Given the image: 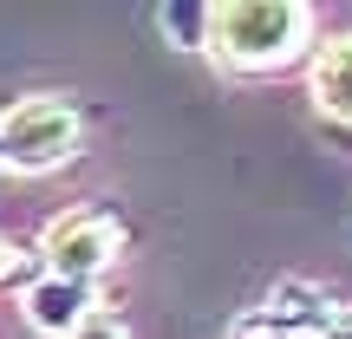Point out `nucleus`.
<instances>
[{
  "label": "nucleus",
  "instance_id": "nucleus-8",
  "mask_svg": "<svg viewBox=\"0 0 352 339\" xmlns=\"http://www.w3.org/2000/svg\"><path fill=\"white\" fill-rule=\"evenodd\" d=\"M39 274H46L39 248H26V241H13L7 228H0V294H26Z\"/></svg>",
  "mask_w": 352,
  "mask_h": 339
},
{
  "label": "nucleus",
  "instance_id": "nucleus-3",
  "mask_svg": "<svg viewBox=\"0 0 352 339\" xmlns=\"http://www.w3.org/2000/svg\"><path fill=\"white\" fill-rule=\"evenodd\" d=\"M340 314H346L340 294H327L307 274H280L248 314H235L228 339H327L340 327Z\"/></svg>",
  "mask_w": 352,
  "mask_h": 339
},
{
  "label": "nucleus",
  "instance_id": "nucleus-9",
  "mask_svg": "<svg viewBox=\"0 0 352 339\" xmlns=\"http://www.w3.org/2000/svg\"><path fill=\"white\" fill-rule=\"evenodd\" d=\"M72 339H131V327L111 314V307H98V314H91V320H85V327H78Z\"/></svg>",
  "mask_w": 352,
  "mask_h": 339
},
{
  "label": "nucleus",
  "instance_id": "nucleus-2",
  "mask_svg": "<svg viewBox=\"0 0 352 339\" xmlns=\"http://www.w3.org/2000/svg\"><path fill=\"white\" fill-rule=\"evenodd\" d=\"M0 144H7V176H52L78 157L85 118L65 91H26L0 111Z\"/></svg>",
  "mask_w": 352,
  "mask_h": 339
},
{
  "label": "nucleus",
  "instance_id": "nucleus-4",
  "mask_svg": "<svg viewBox=\"0 0 352 339\" xmlns=\"http://www.w3.org/2000/svg\"><path fill=\"white\" fill-rule=\"evenodd\" d=\"M118 254H124V222H118L111 209H65V215H52L46 235H39L46 274L85 281V287H98V281L111 274Z\"/></svg>",
  "mask_w": 352,
  "mask_h": 339
},
{
  "label": "nucleus",
  "instance_id": "nucleus-5",
  "mask_svg": "<svg viewBox=\"0 0 352 339\" xmlns=\"http://www.w3.org/2000/svg\"><path fill=\"white\" fill-rule=\"evenodd\" d=\"M98 307H104V300H98V287H85V281H59V274H39L33 287L20 294L26 327L46 333V339H72L91 314H98Z\"/></svg>",
  "mask_w": 352,
  "mask_h": 339
},
{
  "label": "nucleus",
  "instance_id": "nucleus-10",
  "mask_svg": "<svg viewBox=\"0 0 352 339\" xmlns=\"http://www.w3.org/2000/svg\"><path fill=\"white\" fill-rule=\"evenodd\" d=\"M0 176H7V144H0Z\"/></svg>",
  "mask_w": 352,
  "mask_h": 339
},
{
  "label": "nucleus",
  "instance_id": "nucleus-7",
  "mask_svg": "<svg viewBox=\"0 0 352 339\" xmlns=\"http://www.w3.org/2000/svg\"><path fill=\"white\" fill-rule=\"evenodd\" d=\"M209 13L215 7H202V0H170V7H157V33L176 52H209Z\"/></svg>",
  "mask_w": 352,
  "mask_h": 339
},
{
  "label": "nucleus",
  "instance_id": "nucleus-6",
  "mask_svg": "<svg viewBox=\"0 0 352 339\" xmlns=\"http://www.w3.org/2000/svg\"><path fill=\"white\" fill-rule=\"evenodd\" d=\"M307 91H314V111L333 131H352V33L320 39V52L307 59Z\"/></svg>",
  "mask_w": 352,
  "mask_h": 339
},
{
  "label": "nucleus",
  "instance_id": "nucleus-1",
  "mask_svg": "<svg viewBox=\"0 0 352 339\" xmlns=\"http://www.w3.org/2000/svg\"><path fill=\"white\" fill-rule=\"evenodd\" d=\"M320 52V20L307 0H222L209 13V59L235 78H274Z\"/></svg>",
  "mask_w": 352,
  "mask_h": 339
}]
</instances>
